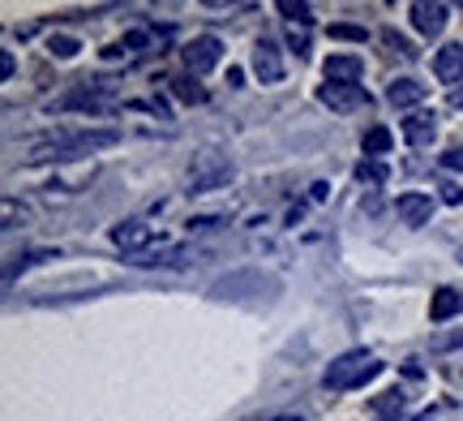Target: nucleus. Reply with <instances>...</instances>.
Segmentation results:
<instances>
[{
  "label": "nucleus",
  "instance_id": "1",
  "mask_svg": "<svg viewBox=\"0 0 463 421\" xmlns=\"http://www.w3.org/2000/svg\"><path fill=\"white\" fill-rule=\"evenodd\" d=\"M382 374V361L373 353H364V349H356V353H344L335 357L331 366H326V374H322V388L326 391H352V388H364L369 378H378Z\"/></svg>",
  "mask_w": 463,
  "mask_h": 421
},
{
  "label": "nucleus",
  "instance_id": "2",
  "mask_svg": "<svg viewBox=\"0 0 463 421\" xmlns=\"http://www.w3.org/2000/svg\"><path fill=\"white\" fill-rule=\"evenodd\" d=\"M232 177H236V164L215 147H206V151L189 159V194H215V189L228 186Z\"/></svg>",
  "mask_w": 463,
  "mask_h": 421
},
{
  "label": "nucleus",
  "instance_id": "3",
  "mask_svg": "<svg viewBox=\"0 0 463 421\" xmlns=\"http://www.w3.org/2000/svg\"><path fill=\"white\" fill-rule=\"evenodd\" d=\"M219 56H223V43H219L215 34H198V39H189L184 43V69L198 78V73H211L219 65Z\"/></svg>",
  "mask_w": 463,
  "mask_h": 421
},
{
  "label": "nucleus",
  "instance_id": "4",
  "mask_svg": "<svg viewBox=\"0 0 463 421\" xmlns=\"http://www.w3.org/2000/svg\"><path fill=\"white\" fill-rule=\"evenodd\" d=\"M317 103H326L331 112H356V108H369V95H364V86L326 82L317 86Z\"/></svg>",
  "mask_w": 463,
  "mask_h": 421
},
{
  "label": "nucleus",
  "instance_id": "5",
  "mask_svg": "<svg viewBox=\"0 0 463 421\" xmlns=\"http://www.w3.org/2000/svg\"><path fill=\"white\" fill-rule=\"evenodd\" d=\"M112 245L125 254H142L155 245V228H150L146 219H125V224L112 228Z\"/></svg>",
  "mask_w": 463,
  "mask_h": 421
},
{
  "label": "nucleus",
  "instance_id": "6",
  "mask_svg": "<svg viewBox=\"0 0 463 421\" xmlns=\"http://www.w3.org/2000/svg\"><path fill=\"white\" fill-rule=\"evenodd\" d=\"M408 14H412V26H416V31L430 34V39H438V34L447 31V22H450V9L442 5V0H416Z\"/></svg>",
  "mask_w": 463,
  "mask_h": 421
},
{
  "label": "nucleus",
  "instance_id": "7",
  "mask_svg": "<svg viewBox=\"0 0 463 421\" xmlns=\"http://www.w3.org/2000/svg\"><path fill=\"white\" fill-rule=\"evenodd\" d=\"M253 73H258L266 86L283 82V52L275 39H258V48H253Z\"/></svg>",
  "mask_w": 463,
  "mask_h": 421
},
{
  "label": "nucleus",
  "instance_id": "8",
  "mask_svg": "<svg viewBox=\"0 0 463 421\" xmlns=\"http://www.w3.org/2000/svg\"><path fill=\"white\" fill-rule=\"evenodd\" d=\"M395 211H399V224H408V228H425L430 215H433V198L430 194H399Z\"/></svg>",
  "mask_w": 463,
  "mask_h": 421
},
{
  "label": "nucleus",
  "instance_id": "9",
  "mask_svg": "<svg viewBox=\"0 0 463 421\" xmlns=\"http://www.w3.org/2000/svg\"><path fill=\"white\" fill-rule=\"evenodd\" d=\"M433 73L450 86L463 82V43H442V48L433 52Z\"/></svg>",
  "mask_w": 463,
  "mask_h": 421
},
{
  "label": "nucleus",
  "instance_id": "10",
  "mask_svg": "<svg viewBox=\"0 0 463 421\" xmlns=\"http://www.w3.org/2000/svg\"><path fill=\"white\" fill-rule=\"evenodd\" d=\"M364 78V61L352 56V52H339V56H326V82H347L356 86Z\"/></svg>",
  "mask_w": 463,
  "mask_h": 421
},
{
  "label": "nucleus",
  "instance_id": "11",
  "mask_svg": "<svg viewBox=\"0 0 463 421\" xmlns=\"http://www.w3.org/2000/svg\"><path fill=\"white\" fill-rule=\"evenodd\" d=\"M403 138H408L412 147H430L433 138H438V117H433V112H408Z\"/></svg>",
  "mask_w": 463,
  "mask_h": 421
},
{
  "label": "nucleus",
  "instance_id": "12",
  "mask_svg": "<svg viewBox=\"0 0 463 421\" xmlns=\"http://www.w3.org/2000/svg\"><path fill=\"white\" fill-rule=\"evenodd\" d=\"M459 310H463V292H459V288H438V292H433V301H430V319L433 322H450Z\"/></svg>",
  "mask_w": 463,
  "mask_h": 421
},
{
  "label": "nucleus",
  "instance_id": "13",
  "mask_svg": "<svg viewBox=\"0 0 463 421\" xmlns=\"http://www.w3.org/2000/svg\"><path fill=\"white\" fill-rule=\"evenodd\" d=\"M386 100L395 103V108H416V103H425V86L416 82V78H395V82L386 86Z\"/></svg>",
  "mask_w": 463,
  "mask_h": 421
},
{
  "label": "nucleus",
  "instance_id": "14",
  "mask_svg": "<svg viewBox=\"0 0 463 421\" xmlns=\"http://www.w3.org/2000/svg\"><path fill=\"white\" fill-rule=\"evenodd\" d=\"M391 147H395V138H391V129H386V125H373V129H364L361 151L369 155V159H378V155H386Z\"/></svg>",
  "mask_w": 463,
  "mask_h": 421
},
{
  "label": "nucleus",
  "instance_id": "15",
  "mask_svg": "<svg viewBox=\"0 0 463 421\" xmlns=\"http://www.w3.org/2000/svg\"><path fill=\"white\" fill-rule=\"evenodd\" d=\"M403 405H408V396L403 391H382L378 400H373V413H378V421H399V413H403Z\"/></svg>",
  "mask_w": 463,
  "mask_h": 421
},
{
  "label": "nucleus",
  "instance_id": "16",
  "mask_svg": "<svg viewBox=\"0 0 463 421\" xmlns=\"http://www.w3.org/2000/svg\"><path fill=\"white\" fill-rule=\"evenodd\" d=\"M172 95H176V100H184V103H206V91H202L198 86V78H194V73H181V78H172Z\"/></svg>",
  "mask_w": 463,
  "mask_h": 421
},
{
  "label": "nucleus",
  "instance_id": "17",
  "mask_svg": "<svg viewBox=\"0 0 463 421\" xmlns=\"http://www.w3.org/2000/svg\"><path fill=\"white\" fill-rule=\"evenodd\" d=\"M279 14L288 17V26H314V9L309 5H300V0H279Z\"/></svg>",
  "mask_w": 463,
  "mask_h": 421
},
{
  "label": "nucleus",
  "instance_id": "18",
  "mask_svg": "<svg viewBox=\"0 0 463 421\" xmlns=\"http://www.w3.org/2000/svg\"><path fill=\"white\" fill-rule=\"evenodd\" d=\"M386 177H391V172H386V164H378V159H364V164H356V181H361V186H386Z\"/></svg>",
  "mask_w": 463,
  "mask_h": 421
},
{
  "label": "nucleus",
  "instance_id": "19",
  "mask_svg": "<svg viewBox=\"0 0 463 421\" xmlns=\"http://www.w3.org/2000/svg\"><path fill=\"white\" fill-rule=\"evenodd\" d=\"M48 52L56 56V61H73V56L82 52V43H78L73 34H52V39H48Z\"/></svg>",
  "mask_w": 463,
  "mask_h": 421
},
{
  "label": "nucleus",
  "instance_id": "20",
  "mask_svg": "<svg viewBox=\"0 0 463 421\" xmlns=\"http://www.w3.org/2000/svg\"><path fill=\"white\" fill-rule=\"evenodd\" d=\"M331 39H344V43H364V39H369V31H364V26H356V22H335Z\"/></svg>",
  "mask_w": 463,
  "mask_h": 421
},
{
  "label": "nucleus",
  "instance_id": "21",
  "mask_svg": "<svg viewBox=\"0 0 463 421\" xmlns=\"http://www.w3.org/2000/svg\"><path fill=\"white\" fill-rule=\"evenodd\" d=\"M26 219H31V211H26V206L17 203V198H5V228H22Z\"/></svg>",
  "mask_w": 463,
  "mask_h": 421
},
{
  "label": "nucleus",
  "instance_id": "22",
  "mask_svg": "<svg viewBox=\"0 0 463 421\" xmlns=\"http://www.w3.org/2000/svg\"><path fill=\"white\" fill-rule=\"evenodd\" d=\"M382 43H386V48H391V52H399V56H408V61H412V56H416V48H412V43H408L403 34H395V31H382Z\"/></svg>",
  "mask_w": 463,
  "mask_h": 421
},
{
  "label": "nucleus",
  "instance_id": "23",
  "mask_svg": "<svg viewBox=\"0 0 463 421\" xmlns=\"http://www.w3.org/2000/svg\"><path fill=\"white\" fill-rule=\"evenodd\" d=\"M288 48L297 52V56H305L309 52V31L305 26H288Z\"/></svg>",
  "mask_w": 463,
  "mask_h": 421
},
{
  "label": "nucleus",
  "instance_id": "24",
  "mask_svg": "<svg viewBox=\"0 0 463 421\" xmlns=\"http://www.w3.org/2000/svg\"><path fill=\"white\" fill-rule=\"evenodd\" d=\"M438 198H442L447 206H459L463 203V189L455 186V181H442V186H438Z\"/></svg>",
  "mask_w": 463,
  "mask_h": 421
},
{
  "label": "nucleus",
  "instance_id": "25",
  "mask_svg": "<svg viewBox=\"0 0 463 421\" xmlns=\"http://www.w3.org/2000/svg\"><path fill=\"white\" fill-rule=\"evenodd\" d=\"M438 164H442V168H450V172H463V147H450Z\"/></svg>",
  "mask_w": 463,
  "mask_h": 421
},
{
  "label": "nucleus",
  "instance_id": "26",
  "mask_svg": "<svg viewBox=\"0 0 463 421\" xmlns=\"http://www.w3.org/2000/svg\"><path fill=\"white\" fill-rule=\"evenodd\" d=\"M14 73H17V65H14V52H0V78L9 82Z\"/></svg>",
  "mask_w": 463,
  "mask_h": 421
},
{
  "label": "nucleus",
  "instance_id": "27",
  "mask_svg": "<svg viewBox=\"0 0 463 421\" xmlns=\"http://www.w3.org/2000/svg\"><path fill=\"white\" fill-rule=\"evenodd\" d=\"M455 344H463V331L459 336H438L433 340V349H438V353H447V349H455Z\"/></svg>",
  "mask_w": 463,
  "mask_h": 421
},
{
  "label": "nucleus",
  "instance_id": "28",
  "mask_svg": "<svg viewBox=\"0 0 463 421\" xmlns=\"http://www.w3.org/2000/svg\"><path fill=\"white\" fill-rule=\"evenodd\" d=\"M450 103H455V108H463V86H455V91H450Z\"/></svg>",
  "mask_w": 463,
  "mask_h": 421
},
{
  "label": "nucleus",
  "instance_id": "29",
  "mask_svg": "<svg viewBox=\"0 0 463 421\" xmlns=\"http://www.w3.org/2000/svg\"><path fill=\"white\" fill-rule=\"evenodd\" d=\"M416 421H433V408H430V413H420V417H416Z\"/></svg>",
  "mask_w": 463,
  "mask_h": 421
},
{
  "label": "nucleus",
  "instance_id": "30",
  "mask_svg": "<svg viewBox=\"0 0 463 421\" xmlns=\"http://www.w3.org/2000/svg\"><path fill=\"white\" fill-rule=\"evenodd\" d=\"M275 421H300V417H275Z\"/></svg>",
  "mask_w": 463,
  "mask_h": 421
},
{
  "label": "nucleus",
  "instance_id": "31",
  "mask_svg": "<svg viewBox=\"0 0 463 421\" xmlns=\"http://www.w3.org/2000/svg\"><path fill=\"white\" fill-rule=\"evenodd\" d=\"M459 263H463V245H459Z\"/></svg>",
  "mask_w": 463,
  "mask_h": 421
}]
</instances>
